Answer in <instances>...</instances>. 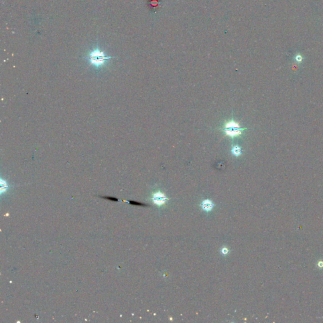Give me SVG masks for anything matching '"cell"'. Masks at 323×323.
Here are the masks:
<instances>
[{
	"mask_svg": "<svg viewBox=\"0 0 323 323\" xmlns=\"http://www.w3.org/2000/svg\"><path fill=\"white\" fill-rule=\"evenodd\" d=\"M294 59H295V61H296L297 63H300L302 62L304 58L302 56V55H301L300 54L298 53L296 55V56H295Z\"/></svg>",
	"mask_w": 323,
	"mask_h": 323,
	"instance_id": "6",
	"label": "cell"
},
{
	"mask_svg": "<svg viewBox=\"0 0 323 323\" xmlns=\"http://www.w3.org/2000/svg\"><path fill=\"white\" fill-rule=\"evenodd\" d=\"M160 5V1L158 0H151V6L154 8H158V5Z\"/></svg>",
	"mask_w": 323,
	"mask_h": 323,
	"instance_id": "7",
	"label": "cell"
},
{
	"mask_svg": "<svg viewBox=\"0 0 323 323\" xmlns=\"http://www.w3.org/2000/svg\"><path fill=\"white\" fill-rule=\"evenodd\" d=\"M213 206L214 204L212 203V201H210V200H204L201 204V206L202 208V209L207 212H210V211L213 209Z\"/></svg>",
	"mask_w": 323,
	"mask_h": 323,
	"instance_id": "4",
	"label": "cell"
},
{
	"mask_svg": "<svg viewBox=\"0 0 323 323\" xmlns=\"http://www.w3.org/2000/svg\"><path fill=\"white\" fill-rule=\"evenodd\" d=\"M247 128H231L222 129V131H224L225 136H227L231 137L232 139H234L235 137H239L242 135V131L244 130H247Z\"/></svg>",
	"mask_w": 323,
	"mask_h": 323,
	"instance_id": "2",
	"label": "cell"
},
{
	"mask_svg": "<svg viewBox=\"0 0 323 323\" xmlns=\"http://www.w3.org/2000/svg\"><path fill=\"white\" fill-rule=\"evenodd\" d=\"M152 201L153 203L157 204V206H162L166 203L167 200L169 199L166 197V196L160 191H157L153 194L152 196Z\"/></svg>",
	"mask_w": 323,
	"mask_h": 323,
	"instance_id": "3",
	"label": "cell"
},
{
	"mask_svg": "<svg viewBox=\"0 0 323 323\" xmlns=\"http://www.w3.org/2000/svg\"><path fill=\"white\" fill-rule=\"evenodd\" d=\"M231 152H232V153L233 154V155H234L235 157L240 156V155H241V154H242L241 147H240V146H239L237 145H234L232 147Z\"/></svg>",
	"mask_w": 323,
	"mask_h": 323,
	"instance_id": "5",
	"label": "cell"
},
{
	"mask_svg": "<svg viewBox=\"0 0 323 323\" xmlns=\"http://www.w3.org/2000/svg\"><path fill=\"white\" fill-rule=\"evenodd\" d=\"M90 61V64L94 65L95 67L99 68L106 62L107 60L112 58L111 57H107L105 56L103 52L101 51L99 49H95L90 52L87 58H86Z\"/></svg>",
	"mask_w": 323,
	"mask_h": 323,
	"instance_id": "1",
	"label": "cell"
},
{
	"mask_svg": "<svg viewBox=\"0 0 323 323\" xmlns=\"http://www.w3.org/2000/svg\"><path fill=\"white\" fill-rule=\"evenodd\" d=\"M228 253H229V250H228L227 248H226V247L222 248V253L223 254H224V255H225V254H228Z\"/></svg>",
	"mask_w": 323,
	"mask_h": 323,
	"instance_id": "8",
	"label": "cell"
},
{
	"mask_svg": "<svg viewBox=\"0 0 323 323\" xmlns=\"http://www.w3.org/2000/svg\"><path fill=\"white\" fill-rule=\"evenodd\" d=\"M318 266L319 268H323V261H319L318 262Z\"/></svg>",
	"mask_w": 323,
	"mask_h": 323,
	"instance_id": "9",
	"label": "cell"
}]
</instances>
